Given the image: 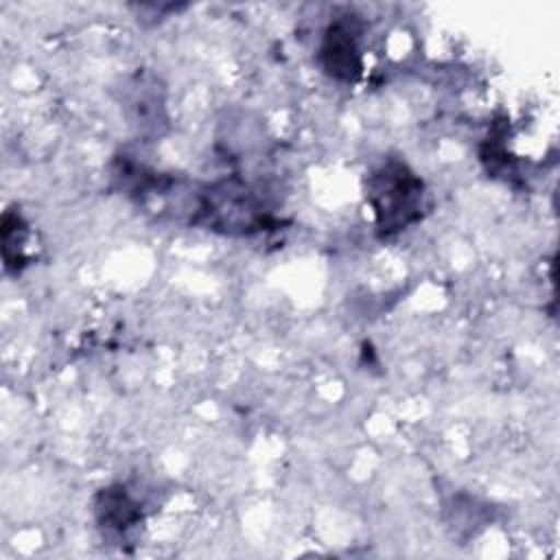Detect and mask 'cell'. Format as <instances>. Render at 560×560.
<instances>
[{
    "instance_id": "cell-2",
    "label": "cell",
    "mask_w": 560,
    "mask_h": 560,
    "mask_svg": "<svg viewBox=\"0 0 560 560\" xmlns=\"http://www.w3.org/2000/svg\"><path fill=\"white\" fill-rule=\"evenodd\" d=\"M322 52L326 59V68L335 74L350 77L359 68V55H357L354 42H352L350 33L341 26H332L328 31Z\"/></svg>"
},
{
    "instance_id": "cell-1",
    "label": "cell",
    "mask_w": 560,
    "mask_h": 560,
    "mask_svg": "<svg viewBox=\"0 0 560 560\" xmlns=\"http://www.w3.org/2000/svg\"><path fill=\"white\" fill-rule=\"evenodd\" d=\"M372 203L383 230H400L418 217L422 182L402 164H389L372 182Z\"/></svg>"
}]
</instances>
